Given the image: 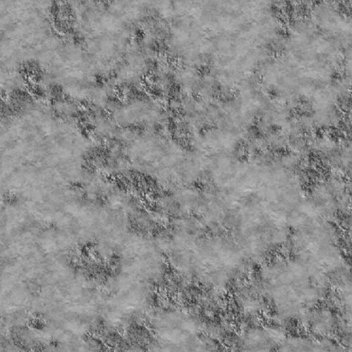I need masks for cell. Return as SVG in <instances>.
Wrapping results in <instances>:
<instances>
[{"label": "cell", "instance_id": "obj_1", "mask_svg": "<svg viewBox=\"0 0 352 352\" xmlns=\"http://www.w3.org/2000/svg\"><path fill=\"white\" fill-rule=\"evenodd\" d=\"M204 219L232 237L252 261L287 244L300 205L298 191L278 157H234L204 188Z\"/></svg>", "mask_w": 352, "mask_h": 352}, {"label": "cell", "instance_id": "obj_2", "mask_svg": "<svg viewBox=\"0 0 352 352\" xmlns=\"http://www.w3.org/2000/svg\"><path fill=\"white\" fill-rule=\"evenodd\" d=\"M165 254L178 272L216 289L225 288L236 280L250 261L228 234L184 225L173 230Z\"/></svg>", "mask_w": 352, "mask_h": 352}, {"label": "cell", "instance_id": "obj_3", "mask_svg": "<svg viewBox=\"0 0 352 352\" xmlns=\"http://www.w3.org/2000/svg\"><path fill=\"white\" fill-rule=\"evenodd\" d=\"M256 281L259 294L283 325H300L305 315L324 303L332 289L322 268L292 254L267 260Z\"/></svg>", "mask_w": 352, "mask_h": 352}, {"label": "cell", "instance_id": "obj_4", "mask_svg": "<svg viewBox=\"0 0 352 352\" xmlns=\"http://www.w3.org/2000/svg\"><path fill=\"white\" fill-rule=\"evenodd\" d=\"M342 241L341 231L335 221L303 211L291 230L287 244L292 254L316 265L327 274L347 259Z\"/></svg>", "mask_w": 352, "mask_h": 352}, {"label": "cell", "instance_id": "obj_5", "mask_svg": "<svg viewBox=\"0 0 352 352\" xmlns=\"http://www.w3.org/2000/svg\"><path fill=\"white\" fill-rule=\"evenodd\" d=\"M161 323L156 331L160 344L166 350H197L204 346L199 322L187 313L177 310L165 311L160 316Z\"/></svg>", "mask_w": 352, "mask_h": 352}, {"label": "cell", "instance_id": "obj_6", "mask_svg": "<svg viewBox=\"0 0 352 352\" xmlns=\"http://www.w3.org/2000/svg\"><path fill=\"white\" fill-rule=\"evenodd\" d=\"M340 318L333 306L320 304L310 309L302 319L300 326L304 331L322 338L337 336Z\"/></svg>", "mask_w": 352, "mask_h": 352}, {"label": "cell", "instance_id": "obj_7", "mask_svg": "<svg viewBox=\"0 0 352 352\" xmlns=\"http://www.w3.org/2000/svg\"><path fill=\"white\" fill-rule=\"evenodd\" d=\"M287 335L280 323L264 329H250L243 335L242 346L253 351L278 350Z\"/></svg>", "mask_w": 352, "mask_h": 352}, {"label": "cell", "instance_id": "obj_8", "mask_svg": "<svg viewBox=\"0 0 352 352\" xmlns=\"http://www.w3.org/2000/svg\"><path fill=\"white\" fill-rule=\"evenodd\" d=\"M278 351H344L338 340L317 337L306 331L287 335Z\"/></svg>", "mask_w": 352, "mask_h": 352}, {"label": "cell", "instance_id": "obj_9", "mask_svg": "<svg viewBox=\"0 0 352 352\" xmlns=\"http://www.w3.org/2000/svg\"><path fill=\"white\" fill-rule=\"evenodd\" d=\"M333 307L340 318V327L352 330V278L340 288L333 290Z\"/></svg>", "mask_w": 352, "mask_h": 352}]
</instances>
